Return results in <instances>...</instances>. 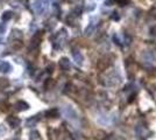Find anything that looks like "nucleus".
<instances>
[{
    "instance_id": "nucleus-1",
    "label": "nucleus",
    "mask_w": 156,
    "mask_h": 140,
    "mask_svg": "<svg viewBox=\"0 0 156 140\" xmlns=\"http://www.w3.org/2000/svg\"><path fill=\"white\" fill-rule=\"evenodd\" d=\"M7 121L11 124L12 127H17V126L20 124V120H19L18 118H15V117H9V118L7 119Z\"/></svg>"
},
{
    "instance_id": "nucleus-2",
    "label": "nucleus",
    "mask_w": 156,
    "mask_h": 140,
    "mask_svg": "<svg viewBox=\"0 0 156 140\" xmlns=\"http://www.w3.org/2000/svg\"><path fill=\"white\" fill-rule=\"evenodd\" d=\"M37 138H39V133H37V132H35V131H34V132H32V133L29 134V139L30 140H36Z\"/></svg>"
},
{
    "instance_id": "nucleus-3",
    "label": "nucleus",
    "mask_w": 156,
    "mask_h": 140,
    "mask_svg": "<svg viewBox=\"0 0 156 140\" xmlns=\"http://www.w3.org/2000/svg\"><path fill=\"white\" fill-rule=\"evenodd\" d=\"M5 132H6V130H5V127H4L2 125H0V136H2V134H5Z\"/></svg>"
}]
</instances>
